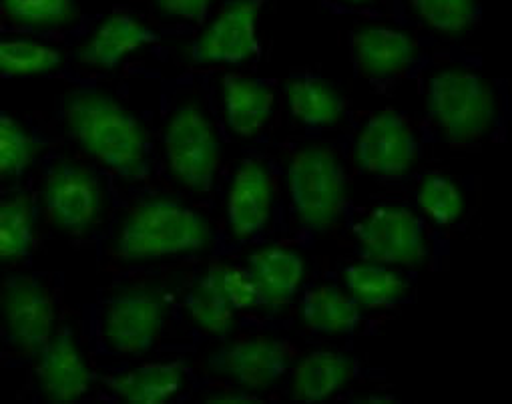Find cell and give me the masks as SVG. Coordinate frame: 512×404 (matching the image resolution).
<instances>
[{"instance_id":"obj_1","label":"cell","mask_w":512,"mask_h":404,"mask_svg":"<svg viewBox=\"0 0 512 404\" xmlns=\"http://www.w3.org/2000/svg\"><path fill=\"white\" fill-rule=\"evenodd\" d=\"M63 119L81 149L111 173L123 179L147 173V131L113 95L95 89L75 91L65 101Z\"/></svg>"},{"instance_id":"obj_2","label":"cell","mask_w":512,"mask_h":404,"mask_svg":"<svg viewBox=\"0 0 512 404\" xmlns=\"http://www.w3.org/2000/svg\"><path fill=\"white\" fill-rule=\"evenodd\" d=\"M211 224L183 201L151 197L121 222L115 250L127 262L191 256L211 246Z\"/></svg>"},{"instance_id":"obj_3","label":"cell","mask_w":512,"mask_h":404,"mask_svg":"<svg viewBox=\"0 0 512 404\" xmlns=\"http://www.w3.org/2000/svg\"><path fill=\"white\" fill-rule=\"evenodd\" d=\"M426 111L452 143L482 139L496 121V95L490 83L466 69H444L428 79Z\"/></svg>"},{"instance_id":"obj_4","label":"cell","mask_w":512,"mask_h":404,"mask_svg":"<svg viewBox=\"0 0 512 404\" xmlns=\"http://www.w3.org/2000/svg\"><path fill=\"white\" fill-rule=\"evenodd\" d=\"M288 191L298 222L312 232H326L346 208V171L328 147H302L288 167Z\"/></svg>"},{"instance_id":"obj_5","label":"cell","mask_w":512,"mask_h":404,"mask_svg":"<svg viewBox=\"0 0 512 404\" xmlns=\"http://www.w3.org/2000/svg\"><path fill=\"white\" fill-rule=\"evenodd\" d=\"M165 159L171 175L187 189H211L219 171L221 147L211 119L197 105L173 111L163 135Z\"/></svg>"},{"instance_id":"obj_6","label":"cell","mask_w":512,"mask_h":404,"mask_svg":"<svg viewBox=\"0 0 512 404\" xmlns=\"http://www.w3.org/2000/svg\"><path fill=\"white\" fill-rule=\"evenodd\" d=\"M167 322L165 298L147 286L117 292L103 310L101 338L105 346L121 356L149 352L163 334Z\"/></svg>"},{"instance_id":"obj_7","label":"cell","mask_w":512,"mask_h":404,"mask_svg":"<svg viewBox=\"0 0 512 404\" xmlns=\"http://www.w3.org/2000/svg\"><path fill=\"white\" fill-rule=\"evenodd\" d=\"M362 256L386 266H418L426 260L428 238L422 220L408 208L378 206L356 226Z\"/></svg>"},{"instance_id":"obj_8","label":"cell","mask_w":512,"mask_h":404,"mask_svg":"<svg viewBox=\"0 0 512 404\" xmlns=\"http://www.w3.org/2000/svg\"><path fill=\"white\" fill-rule=\"evenodd\" d=\"M41 197L55 228L71 236L89 232L103 212L99 179L93 171L73 161H61L47 171Z\"/></svg>"},{"instance_id":"obj_9","label":"cell","mask_w":512,"mask_h":404,"mask_svg":"<svg viewBox=\"0 0 512 404\" xmlns=\"http://www.w3.org/2000/svg\"><path fill=\"white\" fill-rule=\"evenodd\" d=\"M292 364V346L272 336H247L215 350L207 366L235 386L258 392L282 380Z\"/></svg>"},{"instance_id":"obj_10","label":"cell","mask_w":512,"mask_h":404,"mask_svg":"<svg viewBox=\"0 0 512 404\" xmlns=\"http://www.w3.org/2000/svg\"><path fill=\"white\" fill-rule=\"evenodd\" d=\"M264 0H229L189 47L197 63L237 65L260 53V15Z\"/></svg>"},{"instance_id":"obj_11","label":"cell","mask_w":512,"mask_h":404,"mask_svg":"<svg viewBox=\"0 0 512 404\" xmlns=\"http://www.w3.org/2000/svg\"><path fill=\"white\" fill-rule=\"evenodd\" d=\"M420 153L414 129L394 109H384L372 115L354 147V157L360 169L380 177H396L408 173Z\"/></svg>"},{"instance_id":"obj_12","label":"cell","mask_w":512,"mask_h":404,"mask_svg":"<svg viewBox=\"0 0 512 404\" xmlns=\"http://www.w3.org/2000/svg\"><path fill=\"white\" fill-rule=\"evenodd\" d=\"M7 336L25 354H39L57 332V308L51 292L35 278L11 280L0 298Z\"/></svg>"},{"instance_id":"obj_13","label":"cell","mask_w":512,"mask_h":404,"mask_svg":"<svg viewBox=\"0 0 512 404\" xmlns=\"http://www.w3.org/2000/svg\"><path fill=\"white\" fill-rule=\"evenodd\" d=\"M274 208V181L264 163L247 159L233 173L225 214L235 238L258 236L270 222Z\"/></svg>"},{"instance_id":"obj_14","label":"cell","mask_w":512,"mask_h":404,"mask_svg":"<svg viewBox=\"0 0 512 404\" xmlns=\"http://www.w3.org/2000/svg\"><path fill=\"white\" fill-rule=\"evenodd\" d=\"M37 380L53 402H75L91 388V368L73 332L63 328L43 346L37 360Z\"/></svg>"},{"instance_id":"obj_15","label":"cell","mask_w":512,"mask_h":404,"mask_svg":"<svg viewBox=\"0 0 512 404\" xmlns=\"http://www.w3.org/2000/svg\"><path fill=\"white\" fill-rule=\"evenodd\" d=\"M350 47L358 71L376 81L404 75L418 53L412 35L390 27H362L352 33Z\"/></svg>"},{"instance_id":"obj_16","label":"cell","mask_w":512,"mask_h":404,"mask_svg":"<svg viewBox=\"0 0 512 404\" xmlns=\"http://www.w3.org/2000/svg\"><path fill=\"white\" fill-rule=\"evenodd\" d=\"M247 272L258 290V304L282 310L298 296L306 278V262L292 248L268 246L249 256Z\"/></svg>"},{"instance_id":"obj_17","label":"cell","mask_w":512,"mask_h":404,"mask_svg":"<svg viewBox=\"0 0 512 404\" xmlns=\"http://www.w3.org/2000/svg\"><path fill=\"white\" fill-rule=\"evenodd\" d=\"M157 35L133 15L107 17L79 51L81 63L99 71L117 69L133 53L153 45Z\"/></svg>"},{"instance_id":"obj_18","label":"cell","mask_w":512,"mask_h":404,"mask_svg":"<svg viewBox=\"0 0 512 404\" xmlns=\"http://www.w3.org/2000/svg\"><path fill=\"white\" fill-rule=\"evenodd\" d=\"M221 93L225 119L233 135L247 139L268 125L276 103L268 83L243 75H225Z\"/></svg>"},{"instance_id":"obj_19","label":"cell","mask_w":512,"mask_h":404,"mask_svg":"<svg viewBox=\"0 0 512 404\" xmlns=\"http://www.w3.org/2000/svg\"><path fill=\"white\" fill-rule=\"evenodd\" d=\"M356 374V362L334 350L304 356L292 372V392L302 402H324L340 392Z\"/></svg>"},{"instance_id":"obj_20","label":"cell","mask_w":512,"mask_h":404,"mask_svg":"<svg viewBox=\"0 0 512 404\" xmlns=\"http://www.w3.org/2000/svg\"><path fill=\"white\" fill-rule=\"evenodd\" d=\"M185 386V368L181 362H149L129 372L107 378V388L123 402L163 404Z\"/></svg>"},{"instance_id":"obj_21","label":"cell","mask_w":512,"mask_h":404,"mask_svg":"<svg viewBox=\"0 0 512 404\" xmlns=\"http://www.w3.org/2000/svg\"><path fill=\"white\" fill-rule=\"evenodd\" d=\"M300 316L310 330L322 334H348L362 322L360 304L344 290L318 286L304 294Z\"/></svg>"},{"instance_id":"obj_22","label":"cell","mask_w":512,"mask_h":404,"mask_svg":"<svg viewBox=\"0 0 512 404\" xmlns=\"http://www.w3.org/2000/svg\"><path fill=\"white\" fill-rule=\"evenodd\" d=\"M292 117L306 127H332L344 115V99L320 77H298L286 85Z\"/></svg>"},{"instance_id":"obj_23","label":"cell","mask_w":512,"mask_h":404,"mask_svg":"<svg viewBox=\"0 0 512 404\" xmlns=\"http://www.w3.org/2000/svg\"><path fill=\"white\" fill-rule=\"evenodd\" d=\"M346 288L360 306L378 310L400 302L408 284L392 266L368 260L346 270Z\"/></svg>"},{"instance_id":"obj_24","label":"cell","mask_w":512,"mask_h":404,"mask_svg":"<svg viewBox=\"0 0 512 404\" xmlns=\"http://www.w3.org/2000/svg\"><path fill=\"white\" fill-rule=\"evenodd\" d=\"M35 210L25 195L0 199V264L29 256L35 244Z\"/></svg>"},{"instance_id":"obj_25","label":"cell","mask_w":512,"mask_h":404,"mask_svg":"<svg viewBox=\"0 0 512 404\" xmlns=\"http://www.w3.org/2000/svg\"><path fill=\"white\" fill-rule=\"evenodd\" d=\"M61 53L31 39H0V75L39 77L61 67Z\"/></svg>"},{"instance_id":"obj_26","label":"cell","mask_w":512,"mask_h":404,"mask_svg":"<svg viewBox=\"0 0 512 404\" xmlns=\"http://www.w3.org/2000/svg\"><path fill=\"white\" fill-rule=\"evenodd\" d=\"M416 201L422 214L438 226L456 224L466 210L462 189L450 177L440 173H430L422 179Z\"/></svg>"},{"instance_id":"obj_27","label":"cell","mask_w":512,"mask_h":404,"mask_svg":"<svg viewBox=\"0 0 512 404\" xmlns=\"http://www.w3.org/2000/svg\"><path fill=\"white\" fill-rule=\"evenodd\" d=\"M197 286L221 298L235 312L258 306V290H255V284L249 272L237 266L215 264L205 270Z\"/></svg>"},{"instance_id":"obj_28","label":"cell","mask_w":512,"mask_h":404,"mask_svg":"<svg viewBox=\"0 0 512 404\" xmlns=\"http://www.w3.org/2000/svg\"><path fill=\"white\" fill-rule=\"evenodd\" d=\"M39 153L37 139L17 119L0 113V179L23 175Z\"/></svg>"},{"instance_id":"obj_29","label":"cell","mask_w":512,"mask_h":404,"mask_svg":"<svg viewBox=\"0 0 512 404\" xmlns=\"http://www.w3.org/2000/svg\"><path fill=\"white\" fill-rule=\"evenodd\" d=\"M416 15L430 29L444 35H458L476 21V0H410Z\"/></svg>"},{"instance_id":"obj_30","label":"cell","mask_w":512,"mask_h":404,"mask_svg":"<svg viewBox=\"0 0 512 404\" xmlns=\"http://www.w3.org/2000/svg\"><path fill=\"white\" fill-rule=\"evenodd\" d=\"M5 15L23 27L53 29L75 17V0H0Z\"/></svg>"},{"instance_id":"obj_31","label":"cell","mask_w":512,"mask_h":404,"mask_svg":"<svg viewBox=\"0 0 512 404\" xmlns=\"http://www.w3.org/2000/svg\"><path fill=\"white\" fill-rule=\"evenodd\" d=\"M185 312L201 332L211 336H227L235 328L237 312L201 286H195L185 296Z\"/></svg>"},{"instance_id":"obj_32","label":"cell","mask_w":512,"mask_h":404,"mask_svg":"<svg viewBox=\"0 0 512 404\" xmlns=\"http://www.w3.org/2000/svg\"><path fill=\"white\" fill-rule=\"evenodd\" d=\"M161 13L185 23H203L211 11L213 0H155Z\"/></svg>"},{"instance_id":"obj_33","label":"cell","mask_w":512,"mask_h":404,"mask_svg":"<svg viewBox=\"0 0 512 404\" xmlns=\"http://www.w3.org/2000/svg\"><path fill=\"white\" fill-rule=\"evenodd\" d=\"M260 400L258 396H255L253 392L249 390H243V388H233V390H221L217 394H211L207 396V402H213V404H239V402H255Z\"/></svg>"},{"instance_id":"obj_34","label":"cell","mask_w":512,"mask_h":404,"mask_svg":"<svg viewBox=\"0 0 512 404\" xmlns=\"http://www.w3.org/2000/svg\"><path fill=\"white\" fill-rule=\"evenodd\" d=\"M394 398L392 396H386V394H380V396H376V394H370V396H366V398H362L360 402H372V404H380V402H392Z\"/></svg>"},{"instance_id":"obj_35","label":"cell","mask_w":512,"mask_h":404,"mask_svg":"<svg viewBox=\"0 0 512 404\" xmlns=\"http://www.w3.org/2000/svg\"><path fill=\"white\" fill-rule=\"evenodd\" d=\"M344 3H352V5H360V3H368V0H344Z\"/></svg>"}]
</instances>
